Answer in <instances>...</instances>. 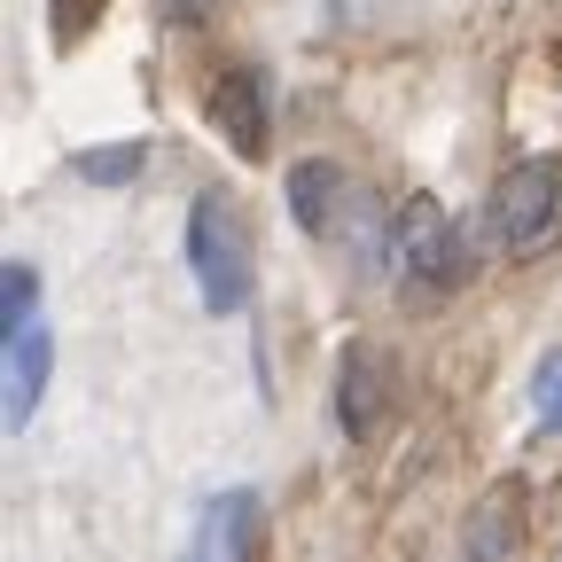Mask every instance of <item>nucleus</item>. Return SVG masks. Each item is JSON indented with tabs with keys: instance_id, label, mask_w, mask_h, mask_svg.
Returning <instances> with one entry per match:
<instances>
[{
	"instance_id": "ddd939ff",
	"label": "nucleus",
	"mask_w": 562,
	"mask_h": 562,
	"mask_svg": "<svg viewBox=\"0 0 562 562\" xmlns=\"http://www.w3.org/2000/svg\"><path fill=\"white\" fill-rule=\"evenodd\" d=\"M531 398H539V422H547V430H562V351H547V360H539Z\"/></svg>"
},
{
	"instance_id": "0eeeda50",
	"label": "nucleus",
	"mask_w": 562,
	"mask_h": 562,
	"mask_svg": "<svg viewBox=\"0 0 562 562\" xmlns=\"http://www.w3.org/2000/svg\"><path fill=\"white\" fill-rule=\"evenodd\" d=\"M516 539H524V484H492L469 531V562H508Z\"/></svg>"
},
{
	"instance_id": "f8f14e48",
	"label": "nucleus",
	"mask_w": 562,
	"mask_h": 562,
	"mask_svg": "<svg viewBox=\"0 0 562 562\" xmlns=\"http://www.w3.org/2000/svg\"><path fill=\"white\" fill-rule=\"evenodd\" d=\"M140 165H149L140 140H125V149H87V157H79V180H133Z\"/></svg>"
},
{
	"instance_id": "9b49d317",
	"label": "nucleus",
	"mask_w": 562,
	"mask_h": 562,
	"mask_svg": "<svg viewBox=\"0 0 562 562\" xmlns=\"http://www.w3.org/2000/svg\"><path fill=\"white\" fill-rule=\"evenodd\" d=\"M47 32H55V47H79L94 24H102V9H110V0H47Z\"/></svg>"
},
{
	"instance_id": "9d476101",
	"label": "nucleus",
	"mask_w": 562,
	"mask_h": 562,
	"mask_svg": "<svg viewBox=\"0 0 562 562\" xmlns=\"http://www.w3.org/2000/svg\"><path fill=\"white\" fill-rule=\"evenodd\" d=\"M32 297H40L32 266H9V273H0V336H24V328H32Z\"/></svg>"
},
{
	"instance_id": "423d86ee",
	"label": "nucleus",
	"mask_w": 562,
	"mask_h": 562,
	"mask_svg": "<svg viewBox=\"0 0 562 562\" xmlns=\"http://www.w3.org/2000/svg\"><path fill=\"white\" fill-rule=\"evenodd\" d=\"M383 351L375 344H351L344 351V368H336V414H344V430L351 438H375L383 430Z\"/></svg>"
},
{
	"instance_id": "6e6552de",
	"label": "nucleus",
	"mask_w": 562,
	"mask_h": 562,
	"mask_svg": "<svg viewBox=\"0 0 562 562\" xmlns=\"http://www.w3.org/2000/svg\"><path fill=\"white\" fill-rule=\"evenodd\" d=\"M47 360H55V344H47L40 321H32L24 336H9V430H24V422H32V406H40V391H47Z\"/></svg>"
},
{
	"instance_id": "f03ea898",
	"label": "nucleus",
	"mask_w": 562,
	"mask_h": 562,
	"mask_svg": "<svg viewBox=\"0 0 562 562\" xmlns=\"http://www.w3.org/2000/svg\"><path fill=\"white\" fill-rule=\"evenodd\" d=\"M562 220V165L554 157H524L501 188H492V243H501L508 258L539 250Z\"/></svg>"
},
{
	"instance_id": "1a4fd4ad",
	"label": "nucleus",
	"mask_w": 562,
	"mask_h": 562,
	"mask_svg": "<svg viewBox=\"0 0 562 562\" xmlns=\"http://www.w3.org/2000/svg\"><path fill=\"white\" fill-rule=\"evenodd\" d=\"M344 172L336 165H321V157H305L297 172H290V211H297V227L305 235H336V220H344Z\"/></svg>"
},
{
	"instance_id": "20e7f679",
	"label": "nucleus",
	"mask_w": 562,
	"mask_h": 562,
	"mask_svg": "<svg viewBox=\"0 0 562 562\" xmlns=\"http://www.w3.org/2000/svg\"><path fill=\"white\" fill-rule=\"evenodd\" d=\"M203 110H211V125L227 133L235 157H266V140H273L266 133V79H258L250 63H227L220 79H211V102Z\"/></svg>"
},
{
	"instance_id": "f257e3e1",
	"label": "nucleus",
	"mask_w": 562,
	"mask_h": 562,
	"mask_svg": "<svg viewBox=\"0 0 562 562\" xmlns=\"http://www.w3.org/2000/svg\"><path fill=\"white\" fill-rule=\"evenodd\" d=\"M188 266H195V290L211 313H243L250 305V227H243V211L220 195V188H203L195 211H188Z\"/></svg>"
},
{
	"instance_id": "7ed1b4c3",
	"label": "nucleus",
	"mask_w": 562,
	"mask_h": 562,
	"mask_svg": "<svg viewBox=\"0 0 562 562\" xmlns=\"http://www.w3.org/2000/svg\"><path fill=\"white\" fill-rule=\"evenodd\" d=\"M391 258L406 266V281H422V290H453V281L469 273V266H461V227L446 220L430 195H406V203H398Z\"/></svg>"
},
{
	"instance_id": "39448f33",
	"label": "nucleus",
	"mask_w": 562,
	"mask_h": 562,
	"mask_svg": "<svg viewBox=\"0 0 562 562\" xmlns=\"http://www.w3.org/2000/svg\"><path fill=\"white\" fill-rule=\"evenodd\" d=\"M250 547H258V492L250 484H227L220 501L195 508L188 562H250Z\"/></svg>"
}]
</instances>
